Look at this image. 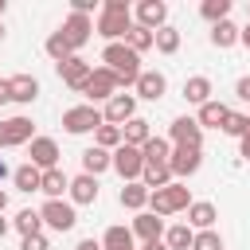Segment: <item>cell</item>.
<instances>
[{
    "instance_id": "ba28073f",
    "label": "cell",
    "mask_w": 250,
    "mask_h": 250,
    "mask_svg": "<svg viewBox=\"0 0 250 250\" xmlns=\"http://www.w3.org/2000/svg\"><path fill=\"white\" fill-rule=\"evenodd\" d=\"M168 145L172 148H203V129H199V121L195 117H176L172 125H168Z\"/></svg>"
},
{
    "instance_id": "8fae6325",
    "label": "cell",
    "mask_w": 250,
    "mask_h": 250,
    "mask_svg": "<svg viewBox=\"0 0 250 250\" xmlns=\"http://www.w3.org/2000/svg\"><path fill=\"white\" fill-rule=\"evenodd\" d=\"M27 164H35L39 172L59 168V141H55V137H35V141L27 145Z\"/></svg>"
},
{
    "instance_id": "74e56055",
    "label": "cell",
    "mask_w": 250,
    "mask_h": 250,
    "mask_svg": "<svg viewBox=\"0 0 250 250\" xmlns=\"http://www.w3.org/2000/svg\"><path fill=\"white\" fill-rule=\"evenodd\" d=\"M227 137H242L246 129H250V113H238V109H227V117H223V125H219Z\"/></svg>"
},
{
    "instance_id": "d590c367",
    "label": "cell",
    "mask_w": 250,
    "mask_h": 250,
    "mask_svg": "<svg viewBox=\"0 0 250 250\" xmlns=\"http://www.w3.org/2000/svg\"><path fill=\"white\" fill-rule=\"evenodd\" d=\"M43 47H47V55H51V59H55V66H59V62H66V59H70V55H74V51H70V43H66V39H62V31H51V35H47V43H43Z\"/></svg>"
},
{
    "instance_id": "c3c4849f",
    "label": "cell",
    "mask_w": 250,
    "mask_h": 250,
    "mask_svg": "<svg viewBox=\"0 0 250 250\" xmlns=\"http://www.w3.org/2000/svg\"><path fill=\"white\" fill-rule=\"evenodd\" d=\"M8 176H12V168H8V160L0 156V180H8Z\"/></svg>"
},
{
    "instance_id": "ffe728a7",
    "label": "cell",
    "mask_w": 250,
    "mask_h": 250,
    "mask_svg": "<svg viewBox=\"0 0 250 250\" xmlns=\"http://www.w3.org/2000/svg\"><path fill=\"white\" fill-rule=\"evenodd\" d=\"M8 86H12V102H20V105H31L39 98V78L35 74H12Z\"/></svg>"
},
{
    "instance_id": "816d5d0a",
    "label": "cell",
    "mask_w": 250,
    "mask_h": 250,
    "mask_svg": "<svg viewBox=\"0 0 250 250\" xmlns=\"http://www.w3.org/2000/svg\"><path fill=\"white\" fill-rule=\"evenodd\" d=\"M4 8H8V4H4V0H0V16H4Z\"/></svg>"
},
{
    "instance_id": "3957f363",
    "label": "cell",
    "mask_w": 250,
    "mask_h": 250,
    "mask_svg": "<svg viewBox=\"0 0 250 250\" xmlns=\"http://www.w3.org/2000/svg\"><path fill=\"white\" fill-rule=\"evenodd\" d=\"M188 207H191V191H188L180 180H172V184L160 188V191H148V211L160 215V219H168V215H176V211H188Z\"/></svg>"
},
{
    "instance_id": "7dc6e473",
    "label": "cell",
    "mask_w": 250,
    "mask_h": 250,
    "mask_svg": "<svg viewBox=\"0 0 250 250\" xmlns=\"http://www.w3.org/2000/svg\"><path fill=\"white\" fill-rule=\"evenodd\" d=\"M141 250H168V246H164V238H160V242H141Z\"/></svg>"
},
{
    "instance_id": "bcb514c9",
    "label": "cell",
    "mask_w": 250,
    "mask_h": 250,
    "mask_svg": "<svg viewBox=\"0 0 250 250\" xmlns=\"http://www.w3.org/2000/svg\"><path fill=\"white\" fill-rule=\"evenodd\" d=\"M238 43L250 51V23H246V27H238Z\"/></svg>"
},
{
    "instance_id": "5b68a950",
    "label": "cell",
    "mask_w": 250,
    "mask_h": 250,
    "mask_svg": "<svg viewBox=\"0 0 250 250\" xmlns=\"http://www.w3.org/2000/svg\"><path fill=\"white\" fill-rule=\"evenodd\" d=\"M109 168H113L125 184H133V180H141V172H145V156H141V148H133V145H117V148L109 152Z\"/></svg>"
},
{
    "instance_id": "52a82bcc",
    "label": "cell",
    "mask_w": 250,
    "mask_h": 250,
    "mask_svg": "<svg viewBox=\"0 0 250 250\" xmlns=\"http://www.w3.org/2000/svg\"><path fill=\"white\" fill-rule=\"evenodd\" d=\"M82 94L90 98V105H94V102H109L113 94H121V82H117V74H113V70L94 66V70H90V78H86V86H82Z\"/></svg>"
},
{
    "instance_id": "4316f807",
    "label": "cell",
    "mask_w": 250,
    "mask_h": 250,
    "mask_svg": "<svg viewBox=\"0 0 250 250\" xmlns=\"http://www.w3.org/2000/svg\"><path fill=\"white\" fill-rule=\"evenodd\" d=\"M223 117H227V105H223V102H215V98H211V102H203V105H199V113H195L199 129H219V125H223Z\"/></svg>"
},
{
    "instance_id": "4dcf8cb0",
    "label": "cell",
    "mask_w": 250,
    "mask_h": 250,
    "mask_svg": "<svg viewBox=\"0 0 250 250\" xmlns=\"http://www.w3.org/2000/svg\"><path fill=\"white\" fill-rule=\"evenodd\" d=\"M234 43H238V27H234L230 20H219V23H211V47L227 51V47H234Z\"/></svg>"
},
{
    "instance_id": "7bdbcfd3",
    "label": "cell",
    "mask_w": 250,
    "mask_h": 250,
    "mask_svg": "<svg viewBox=\"0 0 250 250\" xmlns=\"http://www.w3.org/2000/svg\"><path fill=\"white\" fill-rule=\"evenodd\" d=\"M238 156H242V160H250V129L238 137Z\"/></svg>"
},
{
    "instance_id": "f907efd6",
    "label": "cell",
    "mask_w": 250,
    "mask_h": 250,
    "mask_svg": "<svg viewBox=\"0 0 250 250\" xmlns=\"http://www.w3.org/2000/svg\"><path fill=\"white\" fill-rule=\"evenodd\" d=\"M8 211V191H0V215Z\"/></svg>"
},
{
    "instance_id": "6da1fadb",
    "label": "cell",
    "mask_w": 250,
    "mask_h": 250,
    "mask_svg": "<svg viewBox=\"0 0 250 250\" xmlns=\"http://www.w3.org/2000/svg\"><path fill=\"white\" fill-rule=\"evenodd\" d=\"M129 27H133V8H129V0H105L102 12H98L94 31H98L105 43H125Z\"/></svg>"
},
{
    "instance_id": "30bf717a",
    "label": "cell",
    "mask_w": 250,
    "mask_h": 250,
    "mask_svg": "<svg viewBox=\"0 0 250 250\" xmlns=\"http://www.w3.org/2000/svg\"><path fill=\"white\" fill-rule=\"evenodd\" d=\"M199 164H203V148H172V156H168V172H172V180H188V176H195L199 172Z\"/></svg>"
},
{
    "instance_id": "603a6c76",
    "label": "cell",
    "mask_w": 250,
    "mask_h": 250,
    "mask_svg": "<svg viewBox=\"0 0 250 250\" xmlns=\"http://www.w3.org/2000/svg\"><path fill=\"white\" fill-rule=\"evenodd\" d=\"M184 98H188V105L211 102V78H207V74H191V78L184 82Z\"/></svg>"
},
{
    "instance_id": "f1b7e54d",
    "label": "cell",
    "mask_w": 250,
    "mask_h": 250,
    "mask_svg": "<svg viewBox=\"0 0 250 250\" xmlns=\"http://www.w3.org/2000/svg\"><path fill=\"white\" fill-rule=\"evenodd\" d=\"M39 180H43V172L35 168V164H20V168H12V184L20 188V191H39Z\"/></svg>"
},
{
    "instance_id": "60d3db41",
    "label": "cell",
    "mask_w": 250,
    "mask_h": 250,
    "mask_svg": "<svg viewBox=\"0 0 250 250\" xmlns=\"http://www.w3.org/2000/svg\"><path fill=\"white\" fill-rule=\"evenodd\" d=\"M20 250H51V238H47V234H27V238L20 242Z\"/></svg>"
},
{
    "instance_id": "7c38bea8",
    "label": "cell",
    "mask_w": 250,
    "mask_h": 250,
    "mask_svg": "<svg viewBox=\"0 0 250 250\" xmlns=\"http://www.w3.org/2000/svg\"><path fill=\"white\" fill-rule=\"evenodd\" d=\"M133 16H137V20H133L137 27H145V31H160V27L168 23V4H164V0H141Z\"/></svg>"
},
{
    "instance_id": "1f68e13d",
    "label": "cell",
    "mask_w": 250,
    "mask_h": 250,
    "mask_svg": "<svg viewBox=\"0 0 250 250\" xmlns=\"http://www.w3.org/2000/svg\"><path fill=\"white\" fill-rule=\"evenodd\" d=\"M152 47H156L160 55H176V51H180V27L164 23L160 31H152Z\"/></svg>"
},
{
    "instance_id": "d6a6232c",
    "label": "cell",
    "mask_w": 250,
    "mask_h": 250,
    "mask_svg": "<svg viewBox=\"0 0 250 250\" xmlns=\"http://www.w3.org/2000/svg\"><path fill=\"white\" fill-rule=\"evenodd\" d=\"M141 184H145L148 191H160V188H168V184H172V172H168V164H145V172H141Z\"/></svg>"
},
{
    "instance_id": "f5cc1de1",
    "label": "cell",
    "mask_w": 250,
    "mask_h": 250,
    "mask_svg": "<svg viewBox=\"0 0 250 250\" xmlns=\"http://www.w3.org/2000/svg\"><path fill=\"white\" fill-rule=\"evenodd\" d=\"M0 43H4V23H0Z\"/></svg>"
},
{
    "instance_id": "b9f144b4",
    "label": "cell",
    "mask_w": 250,
    "mask_h": 250,
    "mask_svg": "<svg viewBox=\"0 0 250 250\" xmlns=\"http://www.w3.org/2000/svg\"><path fill=\"white\" fill-rule=\"evenodd\" d=\"M234 94H238L242 102H250V74H242V78L234 82Z\"/></svg>"
},
{
    "instance_id": "9a60e30c",
    "label": "cell",
    "mask_w": 250,
    "mask_h": 250,
    "mask_svg": "<svg viewBox=\"0 0 250 250\" xmlns=\"http://www.w3.org/2000/svg\"><path fill=\"white\" fill-rule=\"evenodd\" d=\"M55 70H59L62 86H70V90H78V94H82V86H86V78H90V70H94V66H90L82 55H70V59H66V62H59Z\"/></svg>"
},
{
    "instance_id": "e575fe53",
    "label": "cell",
    "mask_w": 250,
    "mask_h": 250,
    "mask_svg": "<svg viewBox=\"0 0 250 250\" xmlns=\"http://www.w3.org/2000/svg\"><path fill=\"white\" fill-rule=\"evenodd\" d=\"M199 16H203L207 23L230 20V0H203V4H199Z\"/></svg>"
},
{
    "instance_id": "7a4b0ae2",
    "label": "cell",
    "mask_w": 250,
    "mask_h": 250,
    "mask_svg": "<svg viewBox=\"0 0 250 250\" xmlns=\"http://www.w3.org/2000/svg\"><path fill=\"white\" fill-rule=\"evenodd\" d=\"M102 66L113 70L121 86H133V82L141 78V55H133L125 43H105V51H102Z\"/></svg>"
},
{
    "instance_id": "f6af8a7d",
    "label": "cell",
    "mask_w": 250,
    "mask_h": 250,
    "mask_svg": "<svg viewBox=\"0 0 250 250\" xmlns=\"http://www.w3.org/2000/svg\"><path fill=\"white\" fill-rule=\"evenodd\" d=\"M74 250H102V242H98V238H82Z\"/></svg>"
},
{
    "instance_id": "4fadbf2b",
    "label": "cell",
    "mask_w": 250,
    "mask_h": 250,
    "mask_svg": "<svg viewBox=\"0 0 250 250\" xmlns=\"http://www.w3.org/2000/svg\"><path fill=\"white\" fill-rule=\"evenodd\" d=\"M59 31H62V39L70 43V51H78V47H86V43H90V35H94V20H90V16H74V12H70V16L62 20V27H59Z\"/></svg>"
},
{
    "instance_id": "cb8c5ba5",
    "label": "cell",
    "mask_w": 250,
    "mask_h": 250,
    "mask_svg": "<svg viewBox=\"0 0 250 250\" xmlns=\"http://www.w3.org/2000/svg\"><path fill=\"white\" fill-rule=\"evenodd\" d=\"M70 188V180H66V172L62 168H47L43 172V180H39V191L47 195V199H62V191Z\"/></svg>"
},
{
    "instance_id": "2e32d148",
    "label": "cell",
    "mask_w": 250,
    "mask_h": 250,
    "mask_svg": "<svg viewBox=\"0 0 250 250\" xmlns=\"http://www.w3.org/2000/svg\"><path fill=\"white\" fill-rule=\"evenodd\" d=\"M133 98H145V102H160L164 94H168V78L160 74V70H141V78L133 82Z\"/></svg>"
},
{
    "instance_id": "681fc988",
    "label": "cell",
    "mask_w": 250,
    "mask_h": 250,
    "mask_svg": "<svg viewBox=\"0 0 250 250\" xmlns=\"http://www.w3.org/2000/svg\"><path fill=\"white\" fill-rule=\"evenodd\" d=\"M8 230H12V223H8V219H4V215H0V238H4V234H8Z\"/></svg>"
},
{
    "instance_id": "83f0119b",
    "label": "cell",
    "mask_w": 250,
    "mask_h": 250,
    "mask_svg": "<svg viewBox=\"0 0 250 250\" xmlns=\"http://www.w3.org/2000/svg\"><path fill=\"white\" fill-rule=\"evenodd\" d=\"M105 168H109V152H105V148H98V145H90V148L82 152V172L98 180Z\"/></svg>"
},
{
    "instance_id": "836d02e7",
    "label": "cell",
    "mask_w": 250,
    "mask_h": 250,
    "mask_svg": "<svg viewBox=\"0 0 250 250\" xmlns=\"http://www.w3.org/2000/svg\"><path fill=\"white\" fill-rule=\"evenodd\" d=\"M12 227H16L23 238H27V234H43V219H39V211H35V207H23V211L12 219Z\"/></svg>"
},
{
    "instance_id": "f35d334b",
    "label": "cell",
    "mask_w": 250,
    "mask_h": 250,
    "mask_svg": "<svg viewBox=\"0 0 250 250\" xmlns=\"http://www.w3.org/2000/svg\"><path fill=\"white\" fill-rule=\"evenodd\" d=\"M125 47L133 51V55H145L148 47H152V31H145V27H129V35H125Z\"/></svg>"
},
{
    "instance_id": "5bb4252c",
    "label": "cell",
    "mask_w": 250,
    "mask_h": 250,
    "mask_svg": "<svg viewBox=\"0 0 250 250\" xmlns=\"http://www.w3.org/2000/svg\"><path fill=\"white\" fill-rule=\"evenodd\" d=\"M137 117V98L133 94H113L109 102H105V109H102V121L105 125H125V121H133Z\"/></svg>"
},
{
    "instance_id": "7402d4cb",
    "label": "cell",
    "mask_w": 250,
    "mask_h": 250,
    "mask_svg": "<svg viewBox=\"0 0 250 250\" xmlns=\"http://www.w3.org/2000/svg\"><path fill=\"white\" fill-rule=\"evenodd\" d=\"M117 203H121L125 211H145V207H148V188H145L141 180H133V184H125V188H121Z\"/></svg>"
},
{
    "instance_id": "8992f818",
    "label": "cell",
    "mask_w": 250,
    "mask_h": 250,
    "mask_svg": "<svg viewBox=\"0 0 250 250\" xmlns=\"http://www.w3.org/2000/svg\"><path fill=\"white\" fill-rule=\"evenodd\" d=\"M39 219H43V227H51V230H59V234L74 230V223H78L70 199H47V203L39 207Z\"/></svg>"
},
{
    "instance_id": "d6986e66",
    "label": "cell",
    "mask_w": 250,
    "mask_h": 250,
    "mask_svg": "<svg viewBox=\"0 0 250 250\" xmlns=\"http://www.w3.org/2000/svg\"><path fill=\"white\" fill-rule=\"evenodd\" d=\"M215 219H219V207L215 203L191 199V207H188V227L191 230H215Z\"/></svg>"
},
{
    "instance_id": "44dd1931",
    "label": "cell",
    "mask_w": 250,
    "mask_h": 250,
    "mask_svg": "<svg viewBox=\"0 0 250 250\" xmlns=\"http://www.w3.org/2000/svg\"><path fill=\"white\" fill-rule=\"evenodd\" d=\"M102 242V250H137V238H133V230L129 227H105V234L98 238Z\"/></svg>"
},
{
    "instance_id": "277c9868",
    "label": "cell",
    "mask_w": 250,
    "mask_h": 250,
    "mask_svg": "<svg viewBox=\"0 0 250 250\" xmlns=\"http://www.w3.org/2000/svg\"><path fill=\"white\" fill-rule=\"evenodd\" d=\"M98 125H102V109L98 105H70L66 113H62V129L70 133V137H82V133H98Z\"/></svg>"
},
{
    "instance_id": "9c48e42d",
    "label": "cell",
    "mask_w": 250,
    "mask_h": 250,
    "mask_svg": "<svg viewBox=\"0 0 250 250\" xmlns=\"http://www.w3.org/2000/svg\"><path fill=\"white\" fill-rule=\"evenodd\" d=\"M35 141V125L31 117H4L0 121V148H20V145H31Z\"/></svg>"
},
{
    "instance_id": "8d00e7d4",
    "label": "cell",
    "mask_w": 250,
    "mask_h": 250,
    "mask_svg": "<svg viewBox=\"0 0 250 250\" xmlns=\"http://www.w3.org/2000/svg\"><path fill=\"white\" fill-rule=\"evenodd\" d=\"M94 145L98 148H105V152H113L117 145H121V125H98V133H94Z\"/></svg>"
},
{
    "instance_id": "f546056e",
    "label": "cell",
    "mask_w": 250,
    "mask_h": 250,
    "mask_svg": "<svg viewBox=\"0 0 250 250\" xmlns=\"http://www.w3.org/2000/svg\"><path fill=\"white\" fill-rule=\"evenodd\" d=\"M191 238H195V230H191L188 223L164 227V246H168V250H191Z\"/></svg>"
},
{
    "instance_id": "484cf974",
    "label": "cell",
    "mask_w": 250,
    "mask_h": 250,
    "mask_svg": "<svg viewBox=\"0 0 250 250\" xmlns=\"http://www.w3.org/2000/svg\"><path fill=\"white\" fill-rule=\"evenodd\" d=\"M141 156H145V164H168V156H172L168 137H148V141L141 145Z\"/></svg>"
},
{
    "instance_id": "d4e9b609",
    "label": "cell",
    "mask_w": 250,
    "mask_h": 250,
    "mask_svg": "<svg viewBox=\"0 0 250 250\" xmlns=\"http://www.w3.org/2000/svg\"><path fill=\"white\" fill-rule=\"evenodd\" d=\"M148 137H152V129H148V121H145V117H133V121H125V125H121V145L141 148Z\"/></svg>"
},
{
    "instance_id": "ac0fdd59",
    "label": "cell",
    "mask_w": 250,
    "mask_h": 250,
    "mask_svg": "<svg viewBox=\"0 0 250 250\" xmlns=\"http://www.w3.org/2000/svg\"><path fill=\"white\" fill-rule=\"evenodd\" d=\"M98 191H102V188H98V180H94V176H86V172H82V176H74V180H70V188H66V195H70V203H74V207H90V203H98Z\"/></svg>"
},
{
    "instance_id": "e0dca14e",
    "label": "cell",
    "mask_w": 250,
    "mask_h": 250,
    "mask_svg": "<svg viewBox=\"0 0 250 250\" xmlns=\"http://www.w3.org/2000/svg\"><path fill=\"white\" fill-rule=\"evenodd\" d=\"M133 238H141V242H160L164 238V219L160 215H152V211H137V219H133Z\"/></svg>"
},
{
    "instance_id": "ab89813d",
    "label": "cell",
    "mask_w": 250,
    "mask_h": 250,
    "mask_svg": "<svg viewBox=\"0 0 250 250\" xmlns=\"http://www.w3.org/2000/svg\"><path fill=\"white\" fill-rule=\"evenodd\" d=\"M191 250H223V234L219 230H195Z\"/></svg>"
},
{
    "instance_id": "ee69618b",
    "label": "cell",
    "mask_w": 250,
    "mask_h": 250,
    "mask_svg": "<svg viewBox=\"0 0 250 250\" xmlns=\"http://www.w3.org/2000/svg\"><path fill=\"white\" fill-rule=\"evenodd\" d=\"M4 102H12V86H8V78H0V105Z\"/></svg>"
}]
</instances>
